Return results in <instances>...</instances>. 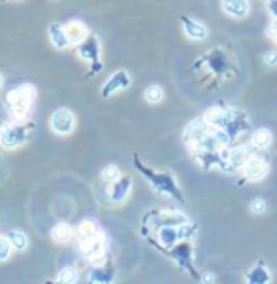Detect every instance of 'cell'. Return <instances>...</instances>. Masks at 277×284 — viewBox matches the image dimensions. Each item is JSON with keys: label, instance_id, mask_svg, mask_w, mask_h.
I'll return each mask as SVG.
<instances>
[{"label": "cell", "instance_id": "33", "mask_svg": "<svg viewBox=\"0 0 277 284\" xmlns=\"http://www.w3.org/2000/svg\"><path fill=\"white\" fill-rule=\"evenodd\" d=\"M264 63L268 66H277V51H268L264 55Z\"/></svg>", "mask_w": 277, "mask_h": 284}, {"label": "cell", "instance_id": "21", "mask_svg": "<svg viewBox=\"0 0 277 284\" xmlns=\"http://www.w3.org/2000/svg\"><path fill=\"white\" fill-rule=\"evenodd\" d=\"M72 235H74V231H72L71 226H69V224H65V222L57 224L56 228L51 229V239H53L56 243H61V245L69 243V241L72 239Z\"/></svg>", "mask_w": 277, "mask_h": 284}, {"label": "cell", "instance_id": "31", "mask_svg": "<svg viewBox=\"0 0 277 284\" xmlns=\"http://www.w3.org/2000/svg\"><path fill=\"white\" fill-rule=\"evenodd\" d=\"M251 212L253 214H264L266 212V201L260 197H256L251 201Z\"/></svg>", "mask_w": 277, "mask_h": 284}, {"label": "cell", "instance_id": "23", "mask_svg": "<svg viewBox=\"0 0 277 284\" xmlns=\"http://www.w3.org/2000/svg\"><path fill=\"white\" fill-rule=\"evenodd\" d=\"M112 276H114V269L101 267V265H97L95 269H91V273H89V278H91L93 282H99V284H108L112 280Z\"/></svg>", "mask_w": 277, "mask_h": 284}, {"label": "cell", "instance_id": "15", "mask_svg": "<svg viewBox=\"0 0 277 284\" xmlns=\"http://www.w3.org/2000/svg\"><path fill=\"white\" fill-rule=\"evenodd\" d=\"M171 256H173L175 260H177V263L179 265H182L184 269H190L192 271V246L190 243H181V245H175L173 248H171Z\"/></svg>", "mask_w": 277, "mask_h": 284}, {"label": "cell", "instance_id": "16", "mask_svg": "<svg viewBox=\"0 0 277 284\" xmlns=\"http://www.w3.org/2000/svg\"><path fill=\"white\" fill-rule=\"evenodd\" d=\"M222 10L232 17H245L251 12V4L243 0H226L222 2Z\"/></svg>", "mask_w": 277, "mask_h": 284}, {"label": "cell", "instance_id": "6", "mask_svg": "<svg viewBox=\"0 0 277 284\" xmlns=\"http://www.w3.org/2000/svg\"><path fill=\"white\" fill-rule=\"evenodd\" d=\"M49 127L53 129V133L57 134H69L74 131L76 127V118L69 108H59L51 114L49 118Z\"/></svg>", "mask_w": 277, "mask_h": 284}, {"label": "cell", "instance_id": "20", "mask_svg": "<svg viewBox=\"0 0 277 284\" xmlns=\"http://www.w3.org/2000/svg\"><path fill=\"white\" fill-rule=\"evenodd\" d=\"M271 140H273V134L269 129L266 127H262V129H256L253 134V144L254 148H258V150H266L271 146Z\"/></svg>", "mask_w": 277, "mask_h": 284}, {"label": "cell", "instance_id": "10", "mask_svg": "<svg viewBox=\"0 0 277 284\" xmlns=\"http://www.w3.org/2000/svg\"><path fill=\"white\" fill-rule=\"evenodd\" d=\"M188 224V218L182 212H177V210H167V212L158 214L154 220H152V226L154 228H182Z\"/></svg>", "mask_w": 277, "mask_h": 284}, {"label": "cell", "instance_id": "4", "mask_svg": "<svg viewBox=\"0 0 277 284\" xmlns=\"http://www.w3.org/2000/svg\"><path fill=\"white\" fill-rule=\"evenodd\" d=\"M104 250H106V237H104V233L97 231L93 237L80 241V252H82V256L87 258L89 261H93V263H101L104 260Z\"/></svg>", "mask_w": 277, "mask_h": 284}, {"label": "cell", "instance_id": "2", "mask_svg": "<svg viewBox=\"0 0 277 284\" xmlns=\"http://www.w3.org/2000/svg\"><path fill=\"white\" fill-rule=\"evenodd\" d=\"M135 165L141 169V173L144 174V178L150 182L156 191L165 193V195H171V197L177 199V201H184L181 188L177 186V182H175L171 173H156V171H152V169H146L137 158H135Z\"/></svg>", "mask_w": 277, "mask_h": 284}, {"label": "cell", "instance_id": "28", "mask_svg": "<svg viewBox=\"0 0 277 284\" xmlns=\"http://www.w3.org/2000/svg\"><path fill=\"white\" fill-rule=\"evenodd\" d=\"M76 280H78V273L72 267H65L59 271V276H57L59 284H76Z\"/></svg>", "mask_w": 277, "mask_h": 284}, {"label": "cell", "instance_id": "38", "mask_svg": "<svg viewBox=\"0 0 277 284\" xmlns=\"http://www.w3.org/2000/svg\"><path fill=\"white\" fill-rule=\"evenodd\" d=\"M48 284H59V282H48Z\"/></svg>", "mask_w": 277, "mask_h": 284}, {"label": "cell", "instance_id": "37", "mask_svg": "<svg viewBox=\"0 0 277 284\" xmlns=\"http://www.w3.org/2000/svg\"><path fill=\"white\" fill-rule=\"evenodd\" d=\"M0 87H2V74H0Z\"/></svg>", "mask_w": 277, "mask_h": 284}, {"label": "cell", "instance_id": "1", "mask_svg": "<svg viewBox=\"0 0 277 284\" xmlns=\"http://www.w3.org/2000/svg\"><path fill=\"white\" fill-rule=\"evenodd\" d=\"M34 99H36V89H34V86L23 84V86L16 87V89H12V91L6 93V97H4V106H6L8 114H12V116L19 121V119L25 118V116L29 114L32 103H34Z\"/></svg>", "mask_w": 277, "mask_h": 284}, {"label": "cell", "instance_id": "11", "mask_svg": "<svg viewBox=\"0 0 277 284\" xmlns=\"http://www.w3.org/2000/svg\"><path fill=\"white\" fill-rule=\"evenodd\" d=\"M268 161L260 156H253V158L249 159V163L245 165L243 169V173H245V178L251 182H258L262 180L266 174H268Z\"/></svg>", "mask_w": 277, "mask_h": 284}, {"label": "cell", "instance_id": "9", "mask_svg": "<svg viewBox=\"0 0 277 284\" xmlns=\"http://www.w3.org/2000/svg\"><path fill=\"white\" fill-rule=\"evenodd\" d=\"M129 86H131V78H129V74H127L126 70H118V72H114L110 78L106 80V84H104L103 89H101V95L106 99V97H110V95L116 93V91L127 89Z\"/></svg>", "mask_w": 277, "mask_h": 284}, {"label": "cell", "instance_id": "5", "mask_svg": "<svg viewBox=\"0 0 277 284\" xmlns=\"http://www.w3.org/2000/svg\"><path fill=\"white\" fill-rule=\"evenodd\" d=\"M78 55L93 64V70L89 72V76H95V74L101 72L103 64H101V61H99V57H101V49H99V40H97V36L89 34V36H87V38L80 44Z\"/></svg>", "mask_w": 277, "mask_h": 284}, {"label": "cell", "instance_id": "30", "mask_svg": "<svg viewBox=\"0 0 277 284\" xmlns=\"http://www.w3.org/2000/svg\"><path fill=\"white\" fill-rule=\"evenodd\" d=\"M12 245H10V241L6 239V237H0V260H8L10 254H12Z\"/></svg>", "mask_w": 277, "mask_h": 284}, {"label": "cell", "instance_id": "27", "mask_svg": "<svg viewBox=\"0 0 277 284\" xmlns=\"http://www.w3.org/2000/svg\"><path fill=\"white\" fill-rule=\"evenodd\" d=\"M144 99H146V103H150V104L161 103V99H163V89L159 86H150L144 91Z\"/></svg>", "mask_w": 277, "mask_h": 284}, {"label": "cell", "instance_id": "26", "mask_svg": "<svg viewBox=\"0 0 277 284\" xmlns=\"http://www.w3.org/2000/svg\"><path fill=\"white\" fill-rule=\"evenodd\" d=\"M97 233V226L93 220H82L78 226V235H80V241L82 239H89V237H93Z\"/></svg>", "mask_w": 277, "mask_h": 284}, {"label": "cell", "instance_id": "24", "mask_svg": "<svg viewBox=\"0 0 277 284\" xmlns=\"http://www.w3.org/2000/svg\"><path fill=\"white\" fill-rule=\"evenodd\" d=\"M6 239L10 241L12 248L17 250V252H23L25 248L29 246V239H27V235H25L23 231H10Z\"/></svg>", "mask_w": 277, "mask_h": 284}, {"label": "cell", "instance_id": "13", "mask_svg": "<svg viewBox=\"0 0 277 284\" xmlns=\"http://www.w3.org/2000/svg\"><path fill=\"white\" fill-rule=\"evenodd\" d=\"M65 34H67V38H69L71 44H78V46L89 36L87 34V27L82 21H69L65 25Z\"/></svg>", "mask_w": 277, "mask_h": 284}, {"label": "cell", "instance_id": "36", "mask_svg": "<svg viewBox=\"0 0 277 284\" xmlns=\"http://www.w3.org/2000/svg\"><path fill=\"white\" fill-rule=\"evenodd\" d=\"M268 10H269V14L273 16V19H277V0H275V2H269Z\"/></svg>", "mask_w": 277, "mask_h": 284}, {"label": "cell", "instance_id": "3", "mask_svg": "<svg viewBox=\"0 0 277 284\" xmlns=\"http://www.w3.org/2000/svg\"><path fill=\"white\" fill-rule=\"evenodd\" d=\"M31 125H27L23 121H14L0 127V146L6 150L19 148L27 138H29Z\"/></svg>", "mask_w": 277, "mask_h": 284}, {"label": "cell", "instance_id": "22", "mask_svg": "<svg viewBox=\"0 0 277 284\" xmlns=\"http://www.w3.org/2000/svg\"><path fill=\"white\" fill-rule=\"evenodd\" d=\"M158 239L159 243L167 248H173L179 241V228H161L158 229Z\"/></svg>", "mask_w": 277, "mask_h": 284}, {"label": "cell", "instance_id": "7", "mask_svg": "<svg viewBox=\"0 0 277 284\" xmlns=\"http://www.w3.org/2000/svg\"><path fill=\"white\" fill-rule=\"evenodd\" d=\"M238 114L232 110H224L220 106H213L205 112V121L211 129H226L230 125V121L236 118Z\"/></svg>", "mask_w": 277, "mask_h": 284}, {"label": "cell", "instance_id": "19", "mask_svg": "<svg viewBox=\"0 0 277 284\" xmlns=\"http://www.w3.org/2000/svg\"><path fill=\"white\" fill-rule=\"evenodd\" d=\"M49 38H51V44L57 47V49H67L71 46V42L65 34V27L61 25H51L49 27Z\"/></svg>", "mask_w": 277, "mask_h": 284}, {"label": "cell", "instance_id": "8", "mask_svg": "<svg viewBox=\"0 0 277 284\" xmlns=\"http://www.w3.org/2000/svg\"><path fill=\"white\" fill-rule=\"evenodd\" d=\"M209 133H211V127L207 125L205 119H198V121H192L190 125L186 127V131H184V140H186V144L198 148L199 144H201V140H203Z\"/></svg>", "mask_w": 277, "mask_h": 284}, {"label": "cell", "instance_id": "12", "mask_svg": "<svg viewBox=\"0 0 277 284\" xmlns=\"http://www.w3.org/2000/svg\"><path fill=\"white\" fill-rule=\"evenodd\" d=\"M251 158H253V154L247 146H236V148L228 150V167L234 169V171L236 169H245Z\"/></svg>", "mask_w": 277, "mask_h": 284}, {"label": "cell", "instance_id": "35", "mask_svg": "<svg viewBox=\"0 0 277 284\" xmlns=\"http://www.w3.org/2000/svg\"><path fill=\"white\" fill-rule=\"evenodd\" d=\"M201 282L203 284H214V275L213 273H203V275H201Z\"/></svg>", "mask_w": 277, "mask_h": 284}, {"label": "cell", "instance_id": "14", "mask_svg": "<svg viewBox=\"0 0 277 284\" xmlns=\"http://www.w3.org/2000/svg\"><path fill=\"white\" fill-rule=\"evenodd\" d=\"M129 186H131V180L127 176H122L118 182L112 184V188L108 189V199L112 203H124L126 197L129 195Z\"/></svg>", "mask_w": 277, "mask_h": 284}, {"label": "cell", "instance_id": "29", "mask_svg": "<svg viewBox=\"0 0 277 284\" xmlns=\"http://www.w3.org/2000/svg\"><path fill=\"white\" fill-rule=\"evenodd\" d=\"M120 169L116 165H106L103 169V180L104 182H112V184H114V182H118L120 178H122V176H120Z\"/></svg>", "mask_w": 277, "mask_h": 284}, {"label": "cell", "instance_id": "32", "mask_svg": "<svg viewBox=\"0 0 277 284\" xmlns=\"http://www.w3.org/2000/svg\"><path fill=\"white\" fill-rule=\"evenodd\" d=\"M194 233H196V226L186 224V226L179 228V241H181V239H188V237H192Z\"/></svg>", "mask_w": 277, "mask_h": 284}, {"label": "cell", "instance_id": "17", "mask_svg": "<svg viewBox=\"0 0 277 284\" xmlns=\"http://www.w3.org/2000/svg\"><path fill=\"white\" fill-rule=\"evenodd\" d=\"M182 29H184V34L192 40H203L207 36L205 25H201L199 21H194V19H184Z\"/></svg>", "mask_w": 277, "mask_h": 284}, {"label": "cell", "instance_id": "34", "mask_svg": "<svg viewBox=\"0 0 277 284\" xmlns=\"http://www.w3.org/2000/svg\"><path fill=\"white\" fill-rule=\"evenodd\" d=\"M268 36L271 40H273V42H277V19H273V21H271V23H269V27H268Z\"/></svg>", "mask_w": 277, "mask_h": 284}, {"label": "cell", "instance_id": "18", "mask_svg": "<svg viewBox=\"0 0 277 284\" xmlns=\"http://www.w3.org/2000/svg\"><path fill=\"white\" fill-rule=\"evenodd\" d=\"M247 280H249V284H269L271 275L264 263H258L247 273Z\"/></svg>", "mask_w": 277, "mask_h": 284}, {"label": "cell", "instance_id": "25", "mask_svg": "<svg viewBox=\"0 0 277 284\" xmlns=\"http://www.w3.org/2000/svg\"><path fill=\"white\" fill-rule=\"evenodd\" d=\"M211 53V51H209ZM209 66L213 68L214 72H222L224 68H228V61L224 59L220 51H213L211 55H209Z\"/></svg>", "mask_w": 277, "mask_h": 284}]
</instances>
